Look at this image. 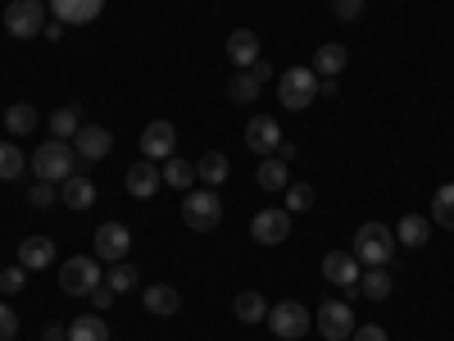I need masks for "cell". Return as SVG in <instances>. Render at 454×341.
<instances>
[{
	"label": "cell",
	"instance_id": "ac0fdd59",
	"mask_svg": "<svg viewBox=\"0 0 454 341\" xmlns=\"http://www.w3.org/2000/svg\"><path fill=\"white\" fill-rule=\"evenodd\" d=\"M59 205H68V210H91V205H96V182H91L87 173L64 178V182H59Z\"/></svg>",
	"mask_w": 454,
	"mask_h": 341
},
{
	"label": "cell",
	"instance_id": "52a82bcc",
	"mask_svg": "<svg viewBox=\"0 0 454 341\" xmlns=\"http://www.w3.org/2000/svg\"><path fill=\"white\" fill-rule=\"evenodd\" d=\"M100 282L105 278H100V259L96 255H73V259L59 264V287L68 296H91Z\"/></svg>",
	"mask_w": 454,
	"mask_h": 341
},
{
	"label": "cell",
	"instance_id": "83f0119b",
	"mask_svg": "<svg viewBox=\"0 0 454 341\" xmlns=\"http://www.w3.org/2000/svg\"><path fill=\"white\" fill-rule=\"evenodd\" d=\"M395 291V278L387 274V269H364L359 274V296H368V300H387Z\"/></svg>",
	"mask_w": 454,
	"mask_h": 341
},
{
	"label": "cell",
	"instance_id": "e0dca14e",
	"mask_svg": "<svg viewBox=\"0 0 454 341\" xmlns=\"http://www.w3.org/2000/svg\"><path fill=\"white\" fill-rule=\"evenodd\" d=\"M259 55H263V46H259V36L250 28H232V32H227V64L250 68Z\"/></svg>",
	"mask_w": 454,
	"mask_h": 341
},
{
	"label": "cell",
	"instance_id": "8d00e7d4",
	"mask_svg": "<svg viewBox=\"0 0 454 341\" xmlns=\"http://www.w3.org/2000/svg\"><path fill=\"white\" fill-rule=\"evenodd\" d=\"M327 5H332V14H336L340 23H355V19L364 14V5H368V0H327Z\"/></svg>",
	"mask_w": 454,
	"mask_h": 341
},
{
	"label": "cell",
	"instance_id": "f6af8a7d",
	"mask_svg": "<svg viewBox=\"0 0 454 341\" xmlns=\"http://www.w3.org/2000/svg\"><path fill=\"white\" fill-rule=\"evenodd\" d=\"M318 96H336V78H318Z\"/></svg>",
	"mask_w": 454,
	"mask_h": 341
},
{
	"label": "cell",
	"instance_id": "3957f363",
	"mask_svg": "<svg viewBox=\"0 0 454 341\" xmlns=\"http://www.w3.org/2000/svg\"><path fill=\"white\" fill-rule=\"evenodd\" d=\"M278 100H282V109H295V114L309 109V105L318 100V73L305 68V64L278 73Z\"/></svg>",
	"mask_w": 454,
	"mask_h": 341
},
{
	"label": "cell",
	"instance_id": "484cf974",
	"mask_svg": "<svg viewBox=\"0 0 454 341\" xmlns=\"http://www.w3.org/2000/svg\"><path fill=\"white\" fill-rule=\"evenodd\" d=\"M232 314H237V323H263L269 319V300H263L259 291H241L232 300Z\"/></svg>",
	"mask_w": 454,
	"mask_h": 341
},
{
	"label": "cell",
	"instance_id": "7402d4cb",
	"mask_svg": "<svg viewBox=\"0 0 454 341\" xmlns=\"http://www.w3.org/2000/svg\"><path fill=\"white\" fill-rule=\"evenodd\" d=\"M254 178H259L263 192H286V186H291V169H286V160H282V155H263Z\"/></svg>",
	"mask_w": 454,
	"mask_h": 341
},
{
	"label": "cell",
	"instance_id": "44dd1931",
	"mask_svg": "<svg viewBox=\"0 0 454 341\" xmlns=\"http://www.w3.org/2000/svg\"><path fill=\"white\" fill-rule=\"evenodd\" d=\"M427 237H432V218H423V214H404V218L395 223V242L409 246V250L427 246Z\"/></svg>",
	"mask_w": 454,
	"mask_h": 341
},
{
	"label": "cell",
	"instance_id": "7c38bea8",
	"mask_svg": "<svg viewBox=\"0 0 454 341\" xmlns=\"http://www.w3.org/2000/svg\"><path fill=\"white\" fill-rule=\"evenodd\" d=\"M173 150H177V128H173L168 119L145 123V132H141V155H145V160L164 164V160L173 155Z\"/></svg>",
	"mask_w": 454,
	"mask_h": 341
},
{
	"label": "cell",
	"instance_id": "ab89813d",
	"mask_svg": "<svg viewBox=\"0 0 454 341\" xmlns=\"http://www.w3.org/2000/svg\"><path fill=\"white\" fill-rule=\"evenodd\" d=\"M350 341H391V337H387V328H377V323H359L350 332Z\"/></svg>",
	"mask_w": 454,
	"mask_h": 341
},
{
	"label": "cell",
	"instance_id": "d6986e66",
	"mask_svg": "<svg viewBox=\"0 0 454 341\" xmlns=\"http://www.w3.org/2000/svg\"><path fill=\"white\" fill-rule=\"evenodd\" d=\"M100 10H105V0H51V14L59 23H91L100 19Z\"/></svg>",
	"mask_w": 454,
	"mask_h": 341
},
{
	"label": "cell",
	"instance_id": "277c9868",
	"mask_svg": "<svg viewBox=\"0 0 454 341\" xmlns=\"http://www.w3.org/2000/svg\"><path fill=\"white\" fill-rule=\"evenodd\" d=\"M182 223L192 227V233H214L223 223V201L214 186H200V192H186L182 201Z\"/></svg>",
	"mask_w": 454,
	"mask_h": 341
},
{
	"label": "cell",
	"instance_id": "b9f144b4",
	"mask_svg": "<svg viewBox=\"0 0 454 341\" xmlns=\"http://www.w3.org/2000/svg\"><path fill=\"white\" fill-rule=\"evenodd\" d=\"M91 305H96V314H100V310H109V305H114V291H109V287H105V282H100V287H96V291H91Z\"/></svg>",
	"mask_w": 454,
	"mask_h": 341
},
{
	"label": "cell",
	"instance_id": "ffe728a7",
	"mask_svg": "<svg viewBox=\"0 0 454 341\" xmlns=\"http://www.w3.org/2000/svg\"><path fill=\"white\" fill-rule=\"evenodd\" d=\"M19 264L32 274V269H51L55 264V242L51 237H27V242H19Z\"/></svg>",
	"mask_w": 454,
	"mask_h": 341
},
{
	"label": "cell",
	"instance_id": "e575fe53",
	"mask_svg": "<svg viewBox=\"0 0 454 341\" xmlns=\"http://www.w3.org/2000/svg\"><path fill=\"white\" fill-rule=\"evenodd\" d=\"M286 210L291 214H309L314 210V186L309 182H291L286 186Z\"/></svg>",
	"mask_w": 454,
	"mask_h": 341
},
{
	"label": "cell",
	"instance_id": "4316f807",
	"mask_svg": "<svg viewBox=\"0 0 454 341\" xmlns=\"http://www.w3.org/2000/svg\"><path fill=\"white\" fill-rule=\"evenodd\" d=\"M46 128H51V137H59V141H68V137H78V128H82V114H78V105H59L51 119H46Z\"/></svg>",
	"mask_w": 454,
	"mask_h": 341
},
{
	"label": "cell",
	"instance_id": "ee69618b",
	"mask_svg": "<svg viewBox=\"0 0 454 341\" xmlns=\"http://www.w3.org/2000/svg\"><path fill=\"white\" fill-rule=\"evenodd\" d=\"M59 36H64V23L51 19V23H46V42H59Z\"/></svg>",
	"mask_w": 454,
	"mask_h": 341
},
{
	"label": "cell",
	"instance_id": "f35d334b",
	"mask_svg": "<svg viewBox=\"0 0 454 341\" xmlns=\"http://www.w3.org/2000/svg\"><path fill=\"white\" fill-rule=\"evenodd\" d=\"M14 337H19V314L0 300V341H14Z\"/></svg>",
	"mask_w": 454,
	"mask_h": 341
},
{
	"label": "cell",
	"instance_id": "9c48e42d",
	"mask_svg": "<svg viewBox=\"0 0 454 341\" xmlns=\"http://www.w3.org/2000/svg\"><path fill=\"white\" fill-rule=\"evenodd\" d=\"M314 328H318L327 341H350V332H355L359 323H355V310H350V305L327 300V305H318V314H314Z\"/></svg>",
	"mask_w": 454,
	"mask_h": 341
},
{
	"label": "cell",
	"instance_id": "6da1fadb",
	"mask_svg": "<svg viewBox=\"0 0 454 341\" xmlns=\"http://www.w3.org/2000/svg\"><path fill=\"white\" fill-rule=\"evenodd\" d=\"M395 250H400V242H395V227H387V223H364L359 233H355V242H350V255L364 264V269H387V264L395 259Z\"/></svg>",
	"mask_w": 454,
	"mask_h": 341
},
{
	"label": "cell",
	"instance_id": "60d3db41",
	"mask_svg": "<svg viewBox=\"0 0 454 341\" xmlns=\"http://www.w3.org/2000/svg\"><path fill=\"white\" fill-rule=\"evenodd\" d=\"M250 73H254V83H259V87H263V83H273V64L263 59V55H259V59L250 64Z\"/></svg>",
	"mask_w": 454,
	"mask_h": 341
},
{
	"label": "cell",
	"instance_id": "74e56055",
	"mask_svg": "<svg viewBox=\"0 0 454 341\" xmlns=\"http://www.w3.org/2000/svg\"><path fill=\"white\" fill-rule=\"evenodd\" d=\"M23 287H27V269H23V264H14V269L0 274V291H5V296H14V291H23Z\"/></svg>",
	"mask_w": 454,
	"mask_h": 341
},
{
	"label": "cell",
	"instance_id": "bcb514c9",
	"mask_svg": "<svg viewBox=\"0 0 454 341\" xmlns=\"http://www.w3.org/2000/svg\"><path fill=\"white\" fill-rule=\"evenodd\" d=\"M278 155L291 164V160H295V141H282V146H278Z\"/></svg>",
	"mask_w": 454,
	"mask_h": 341
},
{
	"label": "cell",
	"instance_id": "30bf717a",
	"mask_svg": "<svg viewBox=\"0 0 454 341\" xmlns=\"http://www.w3.org/2000/svg\"><path fill=\"white\" fill-rule=\"evenodd\" d=\"M359 274H364V264H359L350 250H327V255H323V278L336 282L340 291L355 296V291H359Z\"/></svg>",
	"mask_w": 454,
	"mask_h": 341
},
{
	"label": "cell",
	"instance_id": "f1b7e54d",
	"mask_svg": "<svg viewBox=\"0 0 454 341\" xmlns=\"http://www.w3.org/2000/svg\"><path fill=\"white\" fill-rule=\"evenodd\" d=\"M259 91H263V87L254 83V73H250V68H237L232 78H227V100H232V105H250Z\"/></svg>",
	"mask_w": 454,
	"mask_h": 341
},
{
	"label": "cell",
	"instance_id": "ba28073f",
	"mask_svg": "<svg viewBox=\"0 0 454 341\" xmlns=\"http://www.w3.org/2000/svg\"><path fill=\"white\" fill-rule=\"evenodd\" d=\"M250 237L259 242V246H282L286 237H291V210L282 205V210H259L254 218H250Z\"/></svg>",
	"mask_w": 454,
	"mask_h": 341
},
{
	"label": "cell",
	"instance_id": "5bb4252c",
	"mask_svg": "<svg viewBox=\"0 0 454 341\" xmlns=\"http://www.w3.org/2000/svg\"><path fill=\"white\" fill-rule=\"evenodd\" d=\"M73 150H78L82 164H96V160H105L109 150H114V137H109V128H100V123H82L78 137H73Z\"/></svg>",
	"mask_w": 454,
	"mask_h": 341
},
{
	"label": "cell",
	"instance_id": "8fae6325",
	"mask_svg": "<svg viewBox=\"0 0 454 341\" xmlns=\"http://www.w3.org/2000/svg\"><path fill=\"white\" fill-rule=\"evenodd\" d=\"M91 246H96V259L119 264V259H128V250H132V233H128L123 223H100Z\"/></svg>",
	"mask_w": 454,
	"mask_h": 341
},
{
	"label": "cell",
	"instance_id": "836d02e7",
	"mask_svg": "<svg viewBox=\"0 0 454 341\" xmlns=\"http://www.w3.org/2000/svg\"><path fill=\"white\" fill-rule=\"evenodd\" d=\"M23 169H27L23 150H19L14 141H0V182H14V178H19Z\"/></svg>",
	"mask_w": 454,
	"mask_h": 341
},
{
	"label": "cell",
	"instance_id": "f546056e",
	"mask_svg": "<svg viewBox=\"0 0 454 341\" xmlns=\"http://www.w3.org/2000/svg\"><path fill=\"white\" fill-rule=\"evenodd\" d=\"M68 341H109V323L100 314H82L68 323Z\"/></svg>",
	"mask_w": 454,
	"mask_h": 341
},
{
	"label": "cell",
	"instance_id": "5b68a950",
	"mask_svg": "<svg viewBox=\"0 0 454 341\" xmlns=\"http://www.w3.org/2000/svg\"><path fill=\"white\" fill-rule=\"evenodd\" d=\"M46 5L42 0H10L5 5V28L14 42H32V36H42L46 32Z\"/></svg>",
	"mask_w": 454,
	"mask_h": 341
},
{
	"label": "cell",
	"instance_id": "1f68e13d",
	"mask_svg": "<svg viewBox=\"0 0 454 341\" xmlns=\"http://www.w3.org/2000/svg\"><path fill=\"white\" fill-rule=\"evenodd\" d=\"M160 173H164V182H168V186H177V192H192V182H196V169L186 164V160H177V155H168Z\"/></svg>",
	"mask_w": 454,
	"mask_h": 341
},
{
	"label": "cell",
	"instance_id": "4fadbf2b",
	"mask_svg": "<svg viewBox=\"0 0 454 341\" xmlns=\"http://www.w3.org/2000/svg\"><path fill=\"white\" fill-rule=\"evenodd\" d=\"M246 146L254 150V155H278V146H282V128L273 114H254V119L246 123Z\"/></svg>",
	"mask_w": 454,
	"mask_h": 341
},
{
	"label": "cell",
	"instance_id": "7a4b0ae2",
	"mask_svg": "<svg viewBox=\"0 0 454 341\" xmlns=\"http://www.w3.org/2000/svg\"><path fill=\"white\" fill-rule=\"evenodd\" d=\"M32 173H36V182H64V178H73V173H78V150H73V141H59V137L42 141V146H36V155H32Z\"/></svg>",
	"mask_w": 454,
	"mask_h": 341
},
{
	"label": "cell",
	"instance_id": "7bdbcfd3",
	"mask_svg": "<svg viewBox=\"0 0 454 341\" xmlns=\"http://www.w3.org/2000/svg\"><path fill=\"white\" fill-rule=\"evenodd\" d=\"M42 341H68V328H59V323H46Z\"/></svg>",
	"mask_w": 454,
	"mask_h": 341
},
{
	"label": "cell",
	"instance_id": "d6a6232c",
	"mask_svg": "<svg viewBox=\"0 0 454 341\" xmlns=\"http://www.w3.org/2000/svg\"><path fill=\"white\" fill-rule=\"evenodd\" d=\"M141 278H137V269L128 259H119V264H109V274H105V287L114 291V296H123V291H132Z\"/></svg>",
	"mask_w": 454,
	"mask_h": 341
},
{
	"label": "cell",
	"instance_id": "9a60e30c",
	"mask_svg": "<svg viewBox=\"0 0 454 341\" xmlns=\"http://www.w3.org/2000/svg\"><path fill=\"white\" fill-rule=\"evenodd\" d=\"M141 305L155 314V319H173V314L182 310V291L168 287V282H150V287L141 291Z\"/></svg>",
	"mask_w": 454,
	"mask_h": 341
},
{
	"label": "cell",
	"instance_id": "8992f818",
	"mask_svg": "<svg viewBox=\"0 0 454 341\" xmlns=\"http://www.w3.org/2000/svg\"><path fill=\"white\" fill-rule=\"evenodd\" d=\"M269 332L273 337H282V341H300L309 328H314V314L300 305V300H278V305H269Z\"/></svg>",
	"mask_w": 454,
	"mask_h": 341
},
{
	"label": "cell",
	"instance_id": "cb8c5ba5",
	"mask_svg": "<svg viewBox=\"0 0 454 341\" xmlns=\"http://www.w3.org/2000/svg\"><path fill=\"white\" fill-rule=\"evenodd\" d=\"M227 173H232V164H227L223 150H205V155L196 160V178H200L205 186H223Z\"/></svg>",
	"mask_w": 454,
	"mask_h": 341
},
{
	"label": "cell",
	"instance_id": "4dcf8cb0",
	"mask_svg": "<svg viewBox=\"0 0 454 341\" xmlns=\"http://www.w3.org/2000/svg\"><path fill=\"white\" fill-rule=\"evenodd\" d=\"M432 223L445 227V233H454V182H445L441 192L432 196Z\"/></svg>",
	"mask_w": 454,
	"mask_h": 341
},
{
	"label": "cell",
	"instance_id": "d590c367",
	"mask_svg": "<svg viewBox=\"0 0 454 341\" xmlns=\"http://www.w3.org/2000/svg\"><path fill=\"white\" fill-rule=\"evenodd\" d=\"M55 201H59V192H55V182H36L32 192H27V205H32V210H51Z\"/></svg>",
	"mask_w": 454,
	"mask_h": 341
},
{
	"label": "cell",
	"instance_id": "2e32d148",
	"mask_svg": "<svg viewBox=\"0 0 454 341\" xmlns=\"http://www.w3.org/2000/svg\"><path fill=\"white\" fill-rule=\"evenodd\" d=\"M128 196H137V201H150L160 192V182H164V173L155 169V160H137L132 169H128Z\"/></svg>",
	"mask_w": 454,
	"mask_h": 341
},
{
	"label": "cell",
	"instance_id": "d4e9b609",
	"mask_svg": "<svg viewBox=\"0 0 454 341\" xmlns=\"http://www.w3.org/2000/svg\"><path fill=\"white\" fill-rule=\"evenodd\" d=\"M36 123H42V114H36L27 100H14V105L5 109V128H10V137H27V132H36Z\"/></svg>",
	"mask_w": 454,
	"mask_h": 341
},
{
	"label": "cell",
	"instance_id": "603a6c76",
	"mask_svg": "<svg viewBox=\"0 0 454 341\" xmlns=\"http://www.w3.org/2000/svg\"><path fill=\"white\" fill-rule=\"evenodd\" d=\"M346 59H350V51H346V46H340V42H327V46H318V51H314V73H318V78H340Z\"/></svg>",
	"mask_w": 454,
	"mask_h": 341
}]
</instances>
